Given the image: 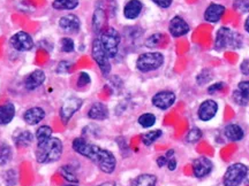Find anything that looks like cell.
<instances>
[{
	"mask_svg": "<svg viewBox=\"0 0 249 186\" xmlns=\"http://www.w3.org/2000/svg\"><path fill=\"white\" fill-rule=\"evenodd\" d=\"M45 110L42 107H31L23 113V121L28 125H37L45 119Z\"/></svg>",
	"mask_w": 249,
	"mask_h": 186,
	"instance_id": "obj_16",
	"label": "cell"
},
{
	"mask_svg": "<svg viewBox=\"0 0 249 186\" xmlns=\"http://www.w3.org/2000/svg\"><path fill=\"white\" fill-rule=\"evenodd\" d=\"M37 144L44 142L52 137V128L50 125H40L35 133Z\"/></svg>",
	"mask_w": 249,
	"mask_h": 186,
	"instance_id": "obj_29",
	"label": "cell"
},
{
	"mask_svg": "<svg viewBox=\"0 0 249 186\" xmlns=\"http://www.w3.org/2000/svg\"><path fill=\"white\" fill-rule=\"evenodd\" d=\"M165 36L163 33H154L145 40V46L149 48H156L164 43Z\"/></svg>",
	"mask_w": 249,
	"mask_h": 186,
	"instance_id": "obj_32",
	"label": "cell"
},
{
	"mask_svg": "<svg viewBox=\"0 0 249 186\" xmlns=\"http://www.w3.org/2000/svg\"><path fill=\"white\" fill-rule=\"evenodd\" d=\"M156 163H157V166L160 167V168L166 167V163H167L166 155H160V156H158L157 160H156Z\"/></svg>",
	"mask_w": 249,
	"mask_h": 186,
	"instance_id": "obj_46",
	"label": "cell"
},
{
	"mask_svg": "<svg viewBox=\"0 0 249 186\" xmlns=\"http://www.w3.org/2000/svg\"><path fill=\"white\" fill-rule=\"evenodd\" d=\"M83 100L80 98L71 97L68 98L67 100L64 101V104L61 105L60 110H59V116H60V120L64 123H68L70 120L73 117L75 114L79 111V109L82 107Z\"/></svg>",
	"mask_w": 249,
	"mask_h": 186,
	"instance_id": "obj_8",
	"label": "cell"
},
{
	"mask_svg": "<svg viewBox=\"0 0 249 186\" xmlns=\"http://www.w3.org/2000/svg\"><path fill=\"white\" fill-rule=\"evenodd\" d=\"M13 152L12 147L6 142H0V167H5L11 162Z\"/></svg>",
	"mask_w": 249,
	"mask_h": 186,
	"instance_id": "obj_27",
	"label": "cell"
},
{
	"mask_svg": "<svg viewBox=\"0 0 249 186\" xmlns=\"http://www.w3.org/2000/svg\"><path fill=\"white\" fill-rule=\"evenodd\" d=\"M97 7L105 11L107 14L108 12V15H111V16H114V14L117 12V2L116 0H99Z\"/></svg>",
	"mask_w": 249,
	"mask_h": 186,
	"instance_id": "obj_31",
	"label": "cell"
},
{
	"mask_svg": "<svg viewBox=\"0 0 249 186\" xmlns=\"http://www.w3.org/2000/svg\"><path fill=\"white\" fill-rule=\"evenodd\" d=\"M224 88H225V83L218 82V83H214L213 85H210L209 88H208V92H209L210 94H213V93H217L218 91H220V90H223Z\"/></svg>",
	"mask_w": 249,
	"mask_h": 186,
	"instance_id": "obj_42",
	"label": "cell"
},
{
	"mask_svg": "<svg viewBox=\"0 0 249 186\" xmlns=\"http://www.w3.org/2000/svg\"><path fill=\"white\" fill-rule=\"evenodd\" d=\"M91 83V78H90L89 74L88 73H80L79 74V77H77V86L79 88H85L88 84Z\"/></svg>",
	"mask_w": 249,
	"mask_h": 186,
	"instance_id": "obj_39",
	"label": "cell"
},
{
	"mask_svg": "<svg viewBox=\"0 0 249 186\" xmlns=\"http://www.w3.org/2000/svg\"><path fill=\"white\" fill-rule=\"evenodd\" d=\"M15 114H17V108H15L13 102H5L0 105V125H7L14 120Z\"/></svg>",
	"mask_w": 249,
	"mask_h": 186,
	"instance_id": "obj_21",
	"label": "cell"
},
{
	"mask_svg": "<svg viewBox=\"0 0 249 186\" xmlns=\"http://www.w3.org/2000/svg\"><path fill=\"white\" fill-rule=\"evenodd\" d=\"M238 90L244 92L247 97H249V80H242L238 84Z\"/></svg>",
	"mask_w": 249,
	"mask_h": 186,
	"instance_id": "obj_44",
	"label": "cell"
},
{
	"mask_svg": "<svg viewBox=\"0 0 249 186\" xmlns=\"http://www.w3.org/2000/svg\"><path fill=\"white\" fill-rule=\"evenodd\" d=\"M71 66V63L70 61H60L58 64L57 73L58 74H66L70 71Z\"/></svg>",
	"mask_w": 249,
	"mask_h": 186,
	"instance_id": "obj_41",
	"label": "cell"
},
{
	"mask_svg": "<svg viewBox=\"0 0 249 186\" xmlns=\"http://www.w3.org/2000/svg\"><path fill=\"white\" fill-rule=\"evenodd\" d=\"M224 135L230 141H240L245 137V131L239 124L230 123L224 129Z\"/></svg>",
	"mask_w": 249,
	"mask_h": 186,
	"instance_id": "obj_22",
	"label": "cell"
},
{
	"mask_svg": "<svg viewBox=\"0 0 249 186\" xmlns=\"http://www.w3.org/2000/svg\"><path fill=\"white\" fill-rule=\"evenodd\" d=\"M242 44H244V38L236 31H233L227 27H222L217 31L216 38H214V47L219 51L227 48H241Z\"/></svg>",
	"mask_w": 249,
	"mask_h": 186,
	"instance_id": "obj_3",
	"label": "cell"
},
{
	"mask_svg": "<svg viewBox=\"0 0 249 186\" xmlns=\"http://www.w3.org/2000/svg\"><path fill=\"white\" fill-rule=\"evenodd\" d=\"M197 83L200 85H203V84H207V83H209L211 79H213V73L209 69H204L202 73L198 74L197 76Z\"/></svg>",
	"mask_w": 249,
	"mask_h": 186,
	"instance_id": "obj_38",
	"label": "cell"
},
{
	"mask_svg": "<svg viewBox=\"0 0 249 186\" xmlns=\"http://www.w3.org/2000/svg\"><path fill=\"white\" fill-rule=\"evenodd\" d=\"M60 175L66 179L67 182H70L71 184H77L79 183V178H77V175L76 172L74 171V169L71 168V166H68V164H65V166H62L60 170Z\"/></svg>",
	"mask_w": 249,
	"mask_h": 186,
	"instance_id": "obj_28",
	"label": "cell"
},
{
	"mask_svg": "<svg viewBox=\"0 0 249 186\" xmlns=\"http://www.w3.org/2000/svg\"><path fill=\"white\" fill-rule=\"evenodd\" d=\"M164 55L160 52H147L142 53L136 60V68L141 73H150L163 66Z\"/></svg>",
	"mask_w": 249,
	"mask_h": 186,
	"instance_id": "obj_5",
	"label": "cell"
},
{
	"mask_svg": "<svg viewBox=\"0 0 249 186\" xmlns=\"http://www.w3.org/2000/svg\"><path fill=\"white\" fill-rule=\"evenodd\" d=\"M87 115L90 120L104 121L108 117V108L103 102H95L90 106Z\"/></svg>",
	"mask_w": 249,
	"mask_h": 186,
	"instance_id": "obj_19",
	"label": "cell"
},
{
	"mask_svg": "<svg viewBox=\"0 0 249 186\" xmlns=\"http://www.w3.org/2000/svg\"><path fill=\"white\" fill-rule=\"evenodd\" d=\"M161 136H163V131L160 129H156V130H151V131H148L145 133H143L141 136V141L143 145L145 146H151L155 141H157Z\"/></svg>",
	"mask_w": 249,
	"mask_h": 186,
	"instance_id": "obj_26",
	"label": "cell"
},
{
	"mask_svg": "<svg viewBox=\"0 0 249 186\" xmlns=\"http://www.w3.org/2000/svg\"><path fill=\"white\" fill-rule=\"evenodd\" d=\"M176 93L165 90V91H160L156 93L151 99V102L154 105V107L158 108V109L166 110L173 106L174 102H176Z\"/></svg>",
	"mask_w": 249,
	"mask_h": 186,
	"instance_id": "obj_11",
	"label": "cell"
},
{
	"mask_svg": "<svg viewBox=\"0 0 249 186\" xmlns=\"http://www.w3.org/2000/svg\"><path fill=\"white\" fill-rule=\"evenodd\" d=\"M218 109V102L213 99H207V100L202 101L200 107L197 109V116L202 122H209L217 115Z\"/></svg>",
	"mask_w": 249,
	"mask_h": 186,
	"instance_id": "obj_10",
	"label": "cell"
},
{
	"mask_svg": "<svg viewBox=\"0 0 249 186\" xmlns=\"http://www.w3.org/2000/svg\"><path fill=\"white\" fill-rule=\"evenodd\" d=\"M202 138V131L198 128H193L187 133L186 140L188 142H196Z\"/></svg>",
	"mask_w": 249,
	"mask_h": 186,
	"instance_id": "obj_37",
	"label": "cell"
},
{
	"mask_svg": "<svg viewBox=\"0 0 249 186\" xmlns=\"http://www.w3.org/2000/svg\"><path fill=\"white\" fill-rule=\"evenodd\" d=\"M192 167H193V173H194L195 177L203 178L213 171V163L209 157L200 156L193 161Z\"/></svg>",
	"mask_w": 249,
	"mask_h": 186,
	"instance_id": "obj_12",
	"label": "cell"
},
{
	"mask_svg": "<svg viewBox=\"0 0 249 186\" xmlns=\"http://www.w3.org/2000/svg\"><path fill=\"white\" fill-rule=\"evenodd\" d=\"M65 186H77V185H75V184H70V185H65Z\"/></svg>",
	"mask_w": 249,
	"mask_h": 186,
	"instance_id": "obj_50",
	"label": "cell"
},
{
	"mask_svg": "<svg viewBox=\"0 0 249 186\" xmlns=\"http://www.w3.org/2000/svg\"><path fill=\"white\" fill-rule=\"evenodd\" d=\"M174 154L176 153H174L173 150L167 151L166 153H165V155H166V157H167L166 167L170 171H174V170L177 169V167H178V161H177V157Z\"/></svg>",
	"mask_w": 249,
	"mask_h": 186,
	"instance_id": "obj_36",
	"label": "cell"
},
{
	"mask_svg": "<svg viewBox=\"0 0 249 186\" xmlns=\"http://www.w3.org/2000/svg\"><path fill=\"white\" fill-rule=\"evenodd\" d=\"M71 147L75 153L92 161L105 173H112L116 170L117 159L112 152L97 145L87 141L85 138H75L71 142Z\"/></svg>",
	"mask_w": 249,
	"mask_h": 186,
	"instance_id": "obj_1",
	"label": "cell"
},
{
	"mask_svg": "<svg viewBox=\"0 0 249 186\" xmlns=\"http://www.w3.org/2000/svg\"><path fill=\"white\" fill-rule=\"evenodd\" d=\"M14 145L18 148L27 147L34 141V135L28 130H20L13 136Z\"/></svg>",
	"mask_w": 249,
	"mask_h": 186,
	"instance_id": "obj_23",
	"label": "cell"
},
{
	"mask_svg": "<svg viewBox=\"0 0 249 186\" xmlns=\"http://www.w3.org/2000/svg\"><path fill=\"white\" fill-rule=\"evenodd\" d=\"M9 44L15 51L28 52L34 47V39L26 31H18L9 39Z\"/></svg>",
	"mask_w": 249,
	"mask_h": 186,
	"instance_id": "obj_9",
	"label": "cell"
},
{
	"mask_svg": "<svg viewBox=\"0 0 249 186\" xmlns=\"http://www.w3.org/2000/svg\"><path fill=\"white\" fill-rule=\"evenodd\" d=\"M151 1L160 8H169L172 5L173 0H151Z\"/></svg>",
	"mask_w": 249,
	"mask_h": 186,
	"instance_id": "obj_43",
	"label": "cell"
},
{
	"mask_svg": "<svg viewBox=\"0 0 249 186\" xmlns=\"http://www.w3.org/2000/svg\"><path fill=\"white\" fill-rule=\"evenodd\" d=\"M97 186H117V185L114 182H104L102 183V184H98Z\"/></svg>",
	"mask_w": 249,
	"mask_h": 186,
	"instance_id": "obj_47",
	"label": "cell"
},
{
	"mask_svg": "<svg viewBox=\"0 0 249 186\" xmlns=\"http://www.w3.org/2000/svg\"><path fill=\"white\" fill-rule=\"evenodd\" d=\"M157 176L154 173H142L132 182L130 186H156Z\"/></svg>",
	"mask_w": 249,
	"mask_h": 186,
	"instance_id": "obj_24",
	"label": "cell"
},
{
	"mask_svg": "<svg viewBox=\"0 0 249 186\" xmlns=\"http://www.w3.org/2000/svg\"><path fill=\"white\" fill-rule=\"evenodd\" d=\"M92 28L93 31L101 33L103 30L107 28V14L102 8L96 7L92 15Z\"/></svg>",
	"mask_w": 249,
	"mask_h": 186,
	"instance_id": "obj_20",
	"label": "cell"
},
{
	"mask_svg": "<svg viewBox=\"0 0 249 186\" xmlns=\"http://www.w3.org/2000/svg\"><path fill=\"white\" fill-rule=\"evenodd\" d=\"M169 31L171 36H173L174 38H179V37H182L186 33H188L189 26L181 16L177 15V16H173L172 20L170 21Z\"/></svg>",
	"mask_w": 249,
	"mask_h": 186,
	"instance_id": "obj_15",
	"label": "cell"
},
{
	"mask_svg": "<svg viewBox=\"0 0 249 186\" xmlns=\"http://www.w3.org/2000/svg\"><path fill=\"white\" fill-rule=\"evenodd\" d=\"M248 171V167L244 163L236 162L231 164L224 173V186H239L245 181Z\"/></svg>",
	"mask_w": 249,
	"mask_h": 186,
	"instance_id": "obj_6",
	"label": "cell"
},
{
	"mask_svg": "<svg viewBox=\"0 0 249 186\" xmlns=\"http://www.w3.org/2000/svg\"><path fill=\"white\" fill-rule=\"evenodd\" d=\"M92 59L95 60L96 63L99 69H101L102 74L105 77H107L111 73V63H110V58L107 57L105 51L103 49L101 43H99L98 38H96L92 43V49H91Z\"/></svg>",
	"mask_w": 249,
	"mask_h": 186,
	"instance_id": "obj_7",
	"label": "cell"
},
{
	"mask_svg": "<svg viewBox=\"0 0 249 186\" xmlns=\"http://www.w3.org/2000/svg\"><path fill=\"white\" fill-rule=\"evenodd\" d=\"M225 13V7L219 4H211L204 12V20L209 23L219 22L220 18Z\"/></svg>",
	"mask_w": 249,
	"mask_h": 186,
	"instance_id": "obj_17",
	"label": "cell"
},
{
	"mask_svg": "<svg viewBox=\"0 0 249 186\" xmlns=\"http://www.w3.org/2000/svg\"><path fill=\"white\" fill-rule=\"evenodd\" d=\"M156 122H157V117L152 113H144L138 119V123L144 129L152 128Z\"/></svg>",
	"mask_w": 249,
	"mask_h": 186,
	"instance_id": "obj_30",
	"label": "cell"
},
{
	"mask_svg": "<svg viewBox=\"0 0 249 186\" xmlns=\"http://www.w3.org/2000/svg\"><path fill=\"white\" fill-rule=\"evenodd\" d=\"M246 182H247V184L249 185V171H248V173H247V176H246Z\"/></svg>",
	"mask_w": 249,
	"mask_h": 186,
	"instance_id": "obj_49",
	"label": "cell"
},
{
	"mask_svg": "<svg viewBox=\"0 0 249 186\" xmlns=\"http://www.w3.org/2000/svg\"><path fill=\"white\" fill-rule=\"evenodd\" d=\"M80 0H53L52 7L55 11H71L79 6Z\"/></svg>",
	"mask_w": 249,
	"mask_h": 186,
	"instance_id": "obj_25",
	"label": "cell"
},
{
	"mask_svg": "<svg viewBox=\"0 0 249 186\" xmlns=\"http://www.w3.org/2000/svg\"><path fill=\"white\" fill-rule=\"evenodd\" d=\"M245 30L249 33V15H248L247 18H246V21H245Z\"/></svg>",
	"mask_w": 249,
	"mask_h": 186,
	"instance_id": "obj_48",
	"label": "cell"
},
{
	"mask_svg": "<svg viewBox=\"0 0 249 186\" xmlns=\"http://www.w3.org/2000/svg\"><path fill=\"white\" fill-rule=\"evenodd\" d=\"M98 40L108 58L113 59L117 57L118 51H119L121 37L120 33L114 28L107 27V29L103 30L99 33Z\"/></svg>",
	"mask_w": 249,
	"mask_h": 186,
	"instance_id": "obj_4",
	"label": "cell"
},
{
	"mask_svg": "<svg viewBox=\"0 0 249 186\" xmlns=\"http://www.w3.org/2000/svg\"><path fill=\"white\" fill-rule=\"evenodd\" d=\"M240 71L245 76H249V59H246L241 62Z\"/></svg>",
	"mask_w": 249,
	"mask_h": 186,
	"instance_id": "obj_45",
	"label": "cell"
},
{
	"mask_svg": "<svg viewBox=\"0 0 249 186\" xmlns=\"http://www.w3.org/2000/svg\"><path fill=\"white\" fill-rule=\"evenodd\" d=\"M233 100L236 105H239V106H247L248 102H249V97L245 94L244 92H241L240 90H235L234 92H233Z\"/></svg>",
	"mask_w": 249,
	"mask_h": 186,
	"instance_id": "obj_33",
	"label": "cell"
},
{
	"mask_svg": "<svg viewBox=\"0 0 249 186\" xmlns=\"http://www.w3.org/2000/svg\"><path fill=\"white\" fill-rule=\"evenodd\" d=\"M4 182L7 186H15L18 183V172L13 169H9L4 173Z\"/></svg>",
	"mask_w": 249,
	"mask_h": 186,
	"instance_id": "obj_35",
	"label": "cell"
},
{
	"mask_svg": "<svg viewBox=\"0 0 249 186\" xmlns=\"http://www.w3.org/2000/svg\"><path fill=\"white\" fill-rule=\"evenodd\" d=\"M64 153V144L57 137H51L44 142L37 144L35 157L38 163L48 164L57 162Z\"/></svg>",
	"mask_w": 249,
	"mask_h": 186,
	"instance_id": "obj_2",
	"label": "cell"
},
{
	"mask_svg": "<svg viewBox=\"0 0 249 186\" xmlns=\"http://www.w3.org/2000/svg\"><path fill=\"white\" fill-rule=\"evenodd\" d=\"M45 79H46V75L44 71L42 69H36L31 71L30 74H28L26 76L23 85L28 91H34V90H37L44 84Z\"/></svg>",
	"mask_w": 249,
	"mask_h": 186,
	"instance_id": "obj_14",
	"label": "cell"
},
{
	"mask_svg": "<svg viewBox=\"0 0 249 186\" xmlns=\"http://www.w3.org/2000/svg\"><path fill=\"white\" fill-rule=\"evenodd\" d=\"M59 28L67 33H77L81 28V21L75 14H67L59 18Z\"/></svg>",
	"mask_w": 249,
	"mask_h": 186,
	"instance_id": "obj_13",
	"label": "cell"
},
{
	"mask_svg": "<svg viewBox=\"0 0 249 186\" xmlns=\"http://www.w3.org/2000/svg\"><path fill=\"white\" fill-rule=\"evenodd\" d=\"M234 8L241 13H249V0H236Z\"/></svg>",
	"mask_w": 249,
	"mask_h": 186,
	"instance_id": "obj_40",
	"label": "cell"
},
{
	"mask_svg": "<svg viewBox=\"0 0 249 186\" xmlns=\"http://www.w3.org/2000/svg\"><path fill=\"white\" fill-rule=\"evenodd\" d=\"M143 4L141 0H129L124 7V16L127 20H136L142 13Z\"/></svg>",
	"mask_w": 249,
	"mask_h": 186,
	"instance_id": "obj_18",
	"label": "cell"
},
{
	"mask_svg": "<svg viewBox=\"0 0 249 186\" xmlns=\"http://www.w3.org/2000/svg\"><path fill=\"white\" fill-rule=\"evenodd\" d=\"M60 47L61 51L65 52V53H71V52H73L75 49V43L70 37H64L60 40Z\"/></svg>",
	"mask_w": 249,
	"mask_h": 186,
	"instance_id": "obj_34",
	"label": "cell"
}]
</instances>
